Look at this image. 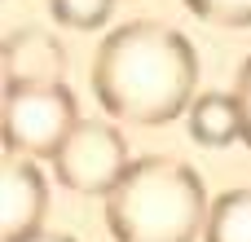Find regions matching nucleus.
Segmentation results:
<instances>
[{
  "label": "nucleus",
  "instance_id": "f257e3e1",
  "mask_svg": "<svg viewBox=\"0 0 251 242\" xmlns=\"http://www.w3.org/2000/svg\"><path fill=\"white\" fill-rule=\"evenodd\" d=\"M199 53L185 31L159 18L115 26L93 53V93L119 123L159 128L199 97Z\"/></svg>",
  "mask_w": 251,
  "mask_h": 242
},
{
  "label": "nucleus",
  "instance_id": "f03ea898",
  "mask_svg": "<svg viewBox=\"0 0 251 242\" xmlns=\"http://www.w3.org/2000/svg\"><path fill=\"white\" fill-rule=\"evenodd\" d=\"M207 212L212 198L203 176L172 154L132 159L124 181L106 194L115 242H194L207 229Z\"/></svg>",
  "mask_w": 251,
  "mask_h": 242
},
{
  "label": "nucleus",
  "instance_id": "7ed1b4c3",
  "mask_svg": "<svg viewBox=\"0 0 251 242\" xmlns=\"http://www.w3.org/2000/svg\"><path fill=\"white\" fill-rule=\"evenodd\" d=\"M75 123L79 101L66 84H4V150L26 159H53Z\"/></svg>",
  "mask_w": 251,
  "mask_h": 242
},
{
  "label": "nucleus",
  "instance_id": "20e7f679",
  "mask_svg": "<svg viewBox=\"0 0 251 242\" xmlns=\"http://www.w3.org/2000/svg\"><path fill=\"white\" fill-rule=\"evenodd\" d=\"M128 168H132L128 141L106 119H79L66 132V141L53 150V176L71 194H97V198H106L124 181Z\"/></svg>",
  "mask_w": 251,
  "mask_h": 242
},
{
  "label": "nucleus",
  "instance_id": "39448f33",
  "mask_svg": "<svg viewBox=\"0 0 251 242\" xmlns=\"http://www.w3.org/2000/svg\"><path fill=\"white\" fill-rule=\"evenodd\" d=\"M49 212V181L26 154H4L0 163V234L4 242H18L40 229Z\"/></svg>",
  "mask_w": 251,
  "mask_h": 242
},
{
  "label": "nucleus",
  "instance_id": "423d86ee",
  "mask_svg": "<svg viewBox=\"0 0 251 242\" xmlns=\"http://www.w3.org/2000/svg\"><path fill=\"white\" fill-rule=\"evenodd\" d=\"M4 84H66V48L44 26H18L0 48Z\"/></svg>",
  "mask_w": 251,
  "mask_h": 242
},
{
  "label": "nucleus",
  "instance_id": "0eeeda50",
  "mask_svg": "<svg viewBox=\"0 0 251 242\" xmlns=\"http://www.w3.org/2000/svg\"><path fill=\"white\" fill-rule=\"evenodd\" d=\"M185 128L203 150H229L243 141V110L234 93H199L185 110Z\"/></svg>",
  "mask_w": 251,
  "mask_h": 242
},
{
  "label": "nucleus",
  "instance_id": "6e6552de",
  "mask_svg": "<svg viewBox=\"0 0 251 242\" xmlns=\"http://www.w3.org/2000/svg\"><path fill=\"white\" fill-rule=\"evenodd\" d=\"M203 242H251V190H225L212 198Z\"/></svg>",
  "mask_w": 251,
  "mask_h": 242
},
{
  "label": "nucleus",
  "instance_id": "1a4fd4ad",
  "mask_svg": "<svg viewBox=\"0 0 251 242\" xmlns=\"http://www.w3.org/2000/svg\"><path fill=\"white\" fill-rule=\"evenodd\" d=\"M49 9L71 31H97L115 13V0H49Z\"/></svg>",
  "mask_w": 251,
  "mask_h": 242
},
{
  "label": "nucleus",
  "instance_id": "9d476101",
  "mask_svg": "<svg viewBox=\"0 0 251 242\" xmlns=\"http://www.w3.org/2000/svg\"><path fill=\"white\" fill-rule=\"evenodd\" d=\"M185 9L207 26H225V31L251 26V0H185Z\"/></svg>",
  "mask_w": 251,
  "mask_h": 242
},
{
  "label": "nucleus",
  "instance_id": "9b49d317",
  "mask_svg": "<svg viewBox=\"0 0 251 242\" xmlns=\"http://www.w3.org/2000/svg\"><path fill=\"white\" fill-rule=\"evenodd\" d=\"M234 97H238V110H243V141L251 150V53L238 66V75H234Z\"/></svg>",
  "mask_w": 251,
  "mask_h": 242
},
{
  "label": "nucleus",
  "instance_id": "f8f14e48",
  "mask_svg": "<svg viewBox=\"0 0 251 242\" xmlns=\"http://www.w3.org/2000/svg\"><path fill=\"white\" fill-rule=\"evenodd\" d=\"M18 242H75V238H66V234H53V229H35V234H26V238H18Z\"/></svg>",
  "mask_w": 251,
  "mask_h": 242
}]
</instances>
